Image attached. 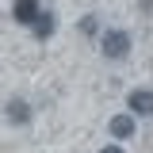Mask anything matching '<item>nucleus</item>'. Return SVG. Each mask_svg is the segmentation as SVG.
Here are the masks:
<instances>
[{"mask_svg":"<svg viewBox=\"0 0 153 153\" xmlns=\"http://www.w3.org/2000/svg\"><path fill=\"white\" fill-rule=\"evenodd\" d=\"M107 130H111V138H134V115H115Z\"/></svg>","mask_w":153,"mask_h":153,"instance_id":"5","label":"nucleus"},{"mask_svg":"<svg viewBox=\"0 0 153 153\" xmlns=\"http://www.w3.org/2000/svg\"><path fill=\"white\" fill-rule=\"evenodd\" d=\"M8 123H16V126H27V123H31V107H27L23 100H12V103H8Z\"/></svg>","mask_w":153,"mask_h":153,"instance_id":"6","label":"nucleus"},{"mask_svg":"<svg viewBox=\"0 0 153 153\" xmlns=\"http://www.w3.org/2000/svg\"><path fill=\"white\" fill-rule=\"evenodd\" d=\"M100 153H123V149H119V146H103Z\"/></svg>","mask_w":153,"mask_h":153,"instance_id":"8","label":"nucleus"},{"mask_svg":"<svg viewBox=\"0 0 153 153\" xmlns=\"http://www.w3.org/2000/svg\"><path fill=\"white\" fill-rule=\"evenodd\" d=\"M126 107H130L134 115H153V92L149 88H134V92L126 96Z\"/></svg>","mask_w":153,"mask_h":153,"instance_id":"3","label":"nucleus"},{"mask_svg":"<svg viewBox=\"0 0 153 153\" xmlns=\"http://www.w3.org/2000/svg\"><path fill=\"white\" fill-rule=\"evenodd\" d=\"M146 8H149V12H153V0H146Z\"/></svg>","mask_w":153,"mask_h":153,"instance_id":"9","label":"nucleus"},{"mask_svg":"<svg viewBox=\"0 0 153 153\" xmlns=\"http://www.w3.org/2000/svg\"><path fill=\"white\" fill-rule=\"evenodd\" d=\"M100 50H103V57H111V61H123V57L130 54V35L126 31H107V35L100 38Z\"/></svg>","mask_w":153,"mask_h":153,"instance_id":"1","label":"nucleus"},{"mask_svg":"<svg viewBox=\"0 0 153 153\" xmlns=\"http://www.w3.org/2000/svg\"><path fill=\"white\" fill-rule=\"evenodd\" d=\"M31 31H35V38H42V42H46V38H50V35L57 31V16L50 12V8H46V12H42V16L35 19V27H31Z\"/></svg>","mask_w":153,"mask_h":153,"instance_id":"4","label":"nucleus"},{"mask_svg":"<svg viewBox=\"0 0 153 153\" xmlns=\"http://www.w3.org/2000/svg\"><path fill=\"white\" fill-rule=\"evenodd\" d=\"M12 16H16V23H23V27H35V19L42 16V4H38V0H16V4H12Z\"/></svg>","mask_w":153,"mask_h":153,"instance_id":"2","label":"nucleus"},{"mask_svg":"<svg viewBox=\"0 0 153 153\" xmlns=\"http://www.w3.org/2000/svg\"><path fill=\"white\" fill-rule=\"evenodd\" d=\"M80 31H84V35H92V31H96V19H92V16H84V23H80Z\"/></svg>","mask_w":153,"mask_h":153,"instance_id":"7","label":"nucleus"}]
</instances>
